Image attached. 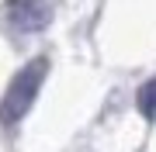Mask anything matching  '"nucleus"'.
Masks as SVG:
<instances>
[{
	"instance_id": "f03ea898",
	"label": "nucleus",
	"mask_w": 156,
	"mask_h": 152,
	"mask_svg": "<svg viewBox=\"0 0 156 152\" xmlns=\"http://www.w3.org/2000/svg\"><path fill=\"white\" fill-rule=\"evenodd\" d=\"M7 17L21 31H42L52 17L49 0H7Z\"/></svg>"
},
{
	"instance_id": "7ed1b4c3",
	"label": "nucleus",
	"mask_w": 156,
	"mask_h": 152,
	"mask_svg": "<svg viewBox=\"0 0 156 152\" xmlns=\"http://www.w3.org/2000/svg\"><path fill=\"white\" fill-rule=\"evenodd\" d=\"M135 104H139V114L146 121H156V79L139 86V97H135Z\"/></svg>"
},
{
	"instance_id": "f257e3e1",
	"label": "nucleus",
	"mask_w": 156,
	"mask_h": 152,
	"mask_svg": "<svg viewBox=\"0 0 156 152\" xmlns=\"http://www.w3.org/2000/svg\"><path fill=\"white\" fill-rule=\"evenodd\" d=\"M45 73H49V59H31L28 66H21L11 76L4 97H0V121L4 124H17L31 111L35 97H38L42 83H45Z\"/></svg>"
}]
</instances>
